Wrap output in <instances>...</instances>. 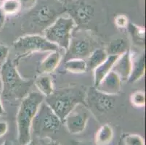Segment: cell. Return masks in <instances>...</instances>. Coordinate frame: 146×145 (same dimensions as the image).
Masks as SVG:
<instances>
[{"mask_svg": "<svg viewBox=\"0 0 146 145\" xmlns=\"http://www.w3.org/2000/svg\"><path fill=\"white\" fill-rule=\"evenodd\" d=\"M2 145H15L13 142H10V141L6 140L4 142V143Z\"/></svg>", "mask_w": 146, "mask_h": 145, "instance_id": "obj_33", "label": "cell"}, {"mask_svg": "<svg viewBox=\"0 0 146 145\" xmlns=\"http://www.w3.org/2000/svg\"><path fill=\"white\" fill-rule=\"evenodd\" d=\"M84 145H92V144H84Z\"/></svg>", "mask_w": 146, "mask_h": 145, "instance_id": "obj_37", "label": "cell"}, {"mask_svg": "<svg viewBox=\"0 0 146 145\" xmlns=\"http://www.w3.org/2000/svg\"><path fill=\"white\" fill-rule=\"evenodd\" d=\"M76 23L70 17H59L44 30L45 38L58 47L67 50Z\"/></svg>", "mask_w": 146, "mask_h": 145, "instance_id": "obj_4", "label": "cell"}, {"mask_svg": "<svg viewBox=\"0 0 146 145\" xmlns=\"http://www.w3.org/2000/svg\"><path fill=\"white\" fill-rule=\"evenodd\" d=\"M15 50L21 55L20 58L34 52H54L59 50L57 45L51 43L45 37L39 35H26L13 43Z\"/></svg>", "mask_w": 146, "mask_h": 145, "instance_id": "obj_6", "label": "cell"}, {"mask_svg": "<svg viewBox=\"0 0 146 145\" xmlns=\"http://www.w3.org/2000/svg\"><path fill=\"white\" fill-rule=\"evenodd\" d=\"M86 94L87 91L82 88L70 87L54 91L44 99L63 123L66 117L77 105H86Z\"/></svg>", "mask_w": 146, "mask_h": 145, "instance_id": "obj_3", "label": "cell"}, {"mask_svg": "<svg viewBox=\"0 0 146 145\" xmlns=\"http://www.w3.org/2000/svg\"><path fill=\"white\" fill-rule=\"evenodd\" d=\"M5 21H6V15L5 14V13L0 7V30L5 26Z\"/></svg>", "mask_w": 146, "mask_h": 145, "instance_id": "obj_30", "label": "cell"}, {"mask_svg": "<svg viewBox=\"0 0 146 145\" xmlns=\"http://www.w3.org/2000/svg\"><path fill=\"white\" fill-rule=\"evenodd\" d=\"M3 1H4V0H0V2H2Z\"/></svg>", "mask_w": 146, "mask_h": 145, "instance_id": "obj_35", "label": "cell"}, {"mask_svg": "<svg viewBox=\"0 0 146 145\" xmlns=\"http://www.w3.org/2000/svg\"><path fill=\"white\" fill-rule=\"evenodd\" d=\"M62 121L50 106L43 102L36 114L31 123L34 134L38 136L55 133L60 129Z\"/></svg>", "mask_w": 146, "mask_h": 145, "instance_id": "obj_5", "label": "cell"}, {"mask_svg": "<svg viewBox=\"0 0 146 145\" xmlns=\"http://www.w3.org/2000/svg\"><path fill=\"white\" fill-rule=\"evenodd\" d=\"M5 114H6V112L2 106V102H1V95H0V116H3Z\"/></svg>", "mask_w": 146, "mask_h": 145, "instance_id": "obj_32", "label": "cell"}, {"mask_svg": "<svg viewBox=\"0 0 146 145\" xmlns=\"http://www.w3.org/2000/svg\"><path fill=\"white\" fill-rule=\"evenodd\" d=\"M89 118L90 111L86 105L79 104L69 113L63 122L69 133L77 134L85 129Z\"/></svg>", "mask_w": 146, "mask_h": 145, "instance_id": "obj_8", "label": "cell"}, {"mask_svg": "<svg viewBox=\"0 0 146 145\" xmlns=\"http://www.w3.org/2000/svg\"><path fill=\"white\" fill-rule=\"evenodd\" d=\"M61 54L59 51L51 52L50 54L40 63L38 71L41 74H47L53 72L59 66Z\"/></svg>", "mask_w": 146, "mask_h": 145, "instance_id": "obj_15", "label": "cell"}, {"mask_svg": "<svg viewBox=\"0 0 146 145\" xmlns=\"http://www.w3.org/2000/svg\"><path fill=\"white\" fill-rule=\"evenodd\" d=\"M128 30L129 32V34L132 38L133 42L136 44L140 45V46H144L145 44V29L143 28L139 27L133 23H129Z\"/></svg>", "mask_w": 146, "mask_h": 145, "instance_id": "obj_22", "label": "cell"}, {"mask_svg": "<svg viewBox=\"0 0 146 145\" xmlns=\"http://www.w3.org/2000/svg\"><path fill=\"white\" fill-rule=\"evenodd\" d=\"M41 145H60V144L58 143H57V142H53V141L52 140H50V141L44 140L42 141Z\"/></svg>", "mask_w": 146, "mask_h": 145, "instance_id": "obj_31", "label": "cell"}, {"mask_svg": "<svg viewBox=\"0 0 146 145\" xmlns=\"http://www.w3.org/2000/svg\"><path fill=\"white\" fill-rule=\"evenodd\" d=\"M113 138V131L108 124H105L100 128L95 136L97 145H108Z\"/></svg>", "mask_w": 146, "mask_h": 145, "instance_id": "obj_20", "label": "cell"}, {"mask_svg": "<svg viewBox=\"0 0 146 145\" xmlns=\"http://www.w3.org/2000/svg\"><path fill=\"white\" fill-rule=\"evenodd\" d=\"M129 50V43L124 38H119L113 40L108 44L106 52L108 55H121Z\"/></svg>", "mask_w": 146, "mask_h": 145, "instance_id": "obj_17", "label": "cell"}, {"mask_svg": "<svg viewBox=\"0 0 146 145\" xmlns=\"http://www.w3.org/2000/svg\"><path fill=\"white\" fill-rule=\"evenodd\" d=\"M131 102L135 107H143L145 105V94L143 91H137L131 96Z\"/></svg>", "mask_w": 146, "mask_h": 145, "instance_id": "obj_24", "label": "cell"}, {"mask_svg": "<svg viewBox=\"0 0 146 145\" xmlns=\"http://www.w3.org/2000/svg\"><path fill=\"white\" fill-rule=\"evenodd\" d=\"M96 42L87 33L83 31L76 33L71 36L69 45L66 50L65 62L71 59H83L87 58L94 51Z\"/></svg>", "mask_w": 146, "mask_h": 145, "instance_id": "obj_7", "label": "cell"}, {"mask_svg": "<svg viewBox=\"0 0 146 145\" xmlns=\"http://www.w3.org/2000/svg\"><path fill=\"white\" fill-rule=\"evenodd\" d=\"M26 145H39L37 142H36L34 140H31L30 142L28 144H26Z\"/></svg>", "mask_w": 146, "mask_h": 145, "instance_id": "obj_34", "label": "cell"}, {"mask_svg": "<svg viewBox=\"0 0 146 145\" xmlns=\"http://www.w3.org/2000/svg\"><path fill=\"white\" fill-rule=\"evenodd\" d=\"M124 145H145L143 138L137 134H129L124 140Z\"/></svg>", "mask_w": 146, "mask_h": 145, "instance_id": "obj_25", "label": "cell"}, {"mask_svg": "<svg viewBox=\"0 0 146 145\" xmlns=\"http://www.w3.org/2000/svg\"><path fill=\"white\" fill-rule=\"evenodd\" d=\"M65 68L72 73H84L87 70V62L83 59H71L65 62Z\"/></svg>", "mask_w": 146, "mask_h": 145, "instance_id": "obj_21", "label": "cell"}, {"mask_svg": "<svg viewBox=\"0 0 146 145\" xmlns=\"http://www.w3.org/2000/svg\"><path fill=\"white\" fill-rule=\"evenodd\" d=\"M35 85L39 92L44 96V97L51 95L55 91L52 81L47 74H42L38 77L35 81Z\"/></svg>", "mask_w": 146, "mask_h": 145, "instance_id": "obj_18", "label": "cell"}, {"mask_svg": "<svg viewBox=\"0 0 146 145\" xmlns=\"http://www.w3.org/2000/svg\"><path fill=\"white\" fill-rule=\"evenodd\" d=\"M1 5H2V2H0V7H1Z\"/></svg>", "mask_w": 146, "mask_h": 145, "instance_id": "obj_36", "label": "cell"}, {"mask_svg": "<svg viewBox=\"0 0 146 145\" xmlns=\"http://www.w3.org/2000/svg\"><path fill=\"white\" fill-rule=\"evenodd\" d=\"M44 100L40 92L31 91L22 99L17 114L18 141L20 145H26L31 141V128L39 106Z\"/></svg>", "mask_w": 146, "mask_h": 145, "instance_id": "obj_1", "label": "cell"}, {"mask_svg": "<svg viewBox=\"0 0 146 145\" xmlns=\"http://www.w3.org/2000/svg\"><path fill=\"white\" fill-rule=\"evenodd\" d=\"M115 24L118 28H127L129 24L128 18L124 15H119L115 18Z\"/></svg>", "mask_w": 146, "mask_h": 145, "instance_id": "obj_27", "label": "cell"}, {"mask_svg": "<svg viewBox=\"0 0 146 145\" xmlns=\"http://www.w3.org/2000/svg\"><path fill=\"white\" fill-rule=\"evenodd\" d=\"M131 70H132V58H131V52L129 50L124 54L119 56L113 66L112 71L116 73L121 81H127L131 73Z\"/></svg>", "mask_w": 146, "mask_h": 145, "instance_id": "obj_11", "label": "cell"}, {"mask_svg": "<svg viewBox=\"0 0 146 145\" xmlns=\"http://www.w3.org/2000/svg\"><path fill=\"white\" fill-rule=\"evenodd\" d=\"M9 52V48L7 46L0 44V69L8 60Z\"/></svg>", "mask_w": 146, "mask_h": 145, "instance_id": "obj_26", "label": "cell"}, {"mask_svg": "<svg viewBox=\"0 0 146 145\" xmlns=\"http://www.w3.org/2000/svg\"><path fill=\"white\" fill-rule=\"evenodd\" d=\"M85 101L100 113L109 111L114 107L115 103L113 96L101 92L95 88H91L87 91Z\"/></svg>", "mask_w": 146, "mask_h": 145, "instance_id": "obj_9", "label": "cell"}, {"mask_svg": "<svg viewBox=\"0 0 146 145\" xmlns=\"http://www.w3.org/2000/svg\"><path fill=\"white\" fill-rule=\"evenodd\" d=\"M106 50L102 49H96L87 58V66L89 70H94L98 66L103 63L108 58Z\"/></svg>", "mask_w": 146, "mask_h": 145, "instance_id": "obj_19", "label": "cell"}, {"mask_svg": "<svg viewBox=\"0 0 146 145\" xmlns=\"http://www.w3.org/2000/svg\"><path fill=\"white\" fill-rule=\"evenodd\" d=\"M132 58V70L129 77L128 81L129 83H135L137 81L145 75V56L144 53L134 55L131 54Z\"/></svg>", "mask_w": 146, "mask_h": 145, "instance_id": "obj_12", "label": "cell"}, {"mask_svg": "<svg viewBox=\"0 0 146 145\" xmlns=\"http://www.w3.org/2000/svg\"><path fill=\"white\" fill-rule=\"evenodd\" d=\"M22 9H30L35 5L36 0H18Z\"/></svg>", "mask_w": 146, "mask_h": 145, "instance_id": "obj_28", "label": "cell"}, {"mask_svg": "<svg viewBox=\"0 0 146 145\" xmlns=\"http://www.w3.org/2000/svg\"><path fill=\"white\" fill-rule=\"evenodd\" d=\"M119 55H108L107 59L94 69V88H97L102 80L112 70Z\"/></svg>", "mask_w": 146, "mask_h": 145, "instance_id": "obj_13", "label": "cell"}, {"mask_svg": "<svg viewBox=\"0 0 146 145\" xmlns=\"http://www.w3.org/2000/svg\"><path fill=\"white\" fill-rule=\"evenodd\" d=\"M0 78L2 83V97L9 101L25 97L33 84V81L23 79L18 73L14 62L8 59L0 69Z\"/></svg>", "mask_w": 146, "mask_h": 145, "instance_id": "obj_2", "label": "cell"}, {"mask_svg": "<svg viewBox=\"0 0 146 145\" xmlns=\"http://www.w3.org/2000/svg\"><path fill=\"white\" fill-rule=\"evenodd\" d=\"M33 20L38 24H47L52 22L57 15L55 8L50 5H42L32 13Z\"/></svg>", "mask_w": 146, "mask_h": 145, "instance_id": "obj_14", "label": "cell"}, {"mask_svg": "<svg viewBox=\"0 0 146 145\" xmlns=\"http://www.w3.org/2000/svg\"><path fill=\"white\" fill-rule=\"evenodd\" d=\"M121 80L119 75L111 70L95 89L106 94L115 96L121 91Z\"/></svg>", "mask_w": 146, "mask_h": 145, "instance_id": "obj_10", "label": "cell"}, {"mask_svg": "<svg viewBox=\"0 0 146 145\" xmlns=\"http://www.w3.org/2000/svg\"><path fill=\"white\" fill-rule=\"evenodd\" d=\"M1 8L6 15H13L20 11L21 6L18 0H4L2 2Z\"/></svg>", "mask_w": 146, "mask_h": 145, "instance_id": "obj_23", "label": "cell"}, {"mask_svg": "<svg viewBox=\"0 0 146 145\" xmlns=\"http://www.w3.org/2000/svg\"><path fill=\"white\" fill-rule=\"evenodd\" d=\"M93 14V8L90 5L85 3H79L75 9L73 10V15H74V21L75 23H86L90 20Z\"/></svg>", "mask_w": 146, "mask_h": 145, "instance_id": "obj_16", "label": "cell"}, {"mask_svg": "<svg viewBox=\"0 0 146 145\" xmlns=\"http://www.w3.org/2000/svg\"><path fill=\"white\" fill-rule=\"evenodd\" d=\"M8 131V124L5 121H0V138L5 136Z\"/></svg>", "mask_w": 146, "mask_h": 145, "instance_id": "obj_29", "label": "cell"}]
</instances>
